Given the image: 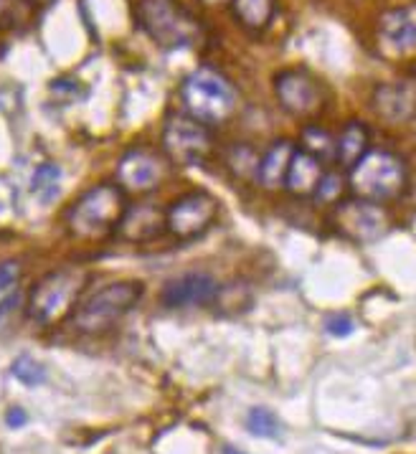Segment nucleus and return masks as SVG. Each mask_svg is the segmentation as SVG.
<instances>
[{"label":"nucleus","mask_w":416,"mask_h":454,"mask_svg":"<svg viewBox=\"0 0 416 454\" xmlns=\"http://www.w3.org/2000/svg\"><path fill=\"white\" fill-rule=\"evenodd\" d=\"M180 100L185 115L203 125H221L232 120L239 107L234 84L211 66H198L180 84Z\"/></svg>","instance_id":"nucleus-1"},{"label":"nucleus","mask_w":416,"mask_h":454,"mask_svg":"<svg viewBox=\"0 0 416 454\" xmlns=\"http://www.w3.org/2000/svg\"><path fill=\"white\" fill-rule=\"evenodd\" d=\"M125 213H128V206H125L122 188L102 183L81 193L71 204L66 213V226L76 239H104L120 226Z\"/></svg>","instance_id":"nucleus-2"},{"label":"nucleus","mask_w":416,"mask_h":454,"mask_svg":"<svg viewBox=\"0 0 416 454\" xmlns=\"http://www.w3.org/2000/svg\"><path fill=\"white\" fill-rule=\"evenodd\" d=\"M348 183L355 199L373 201V204L393 201L406 188V165L399 155L388 150H368L350 168Z\"/></svg>","instance_id":"nucleus-3"},{"label":"nucleus","mask_w":416,"mask_h":454,"mask_svg":"<svg viewBox=\"0 0 416 454\" xmlns=\"http://www.w3.org/2000/svg\"><path fill=\"white\" fill-rule=\"evenodd\" d=\"M87 285L89 272L81 267H61L56 272H48L31 292L28 317L38 325L61 320L64 315H69Z\"/></svg>","instance_id":"nucleus-4"},{"label":"nucleus","mask_w":416,"mask_h":454,"mask_svg":"<svg viewBox=\"0 0 416 454\" xmlns=\"http://www.w3.org/2000/svg\"><path fill=\"white\" fill-rule=\"evenodd\" d=\"M137 23L160 48H188L201 38L198 21L175 0H140Z\"/></svg>","instance_id":"nucleus-5"},{"label":"nucleus","mask_w":416,"mask_h":454,"mask_svg":"<svg viewBox=\"0 0 416 454\" xmlns=\"http://www.w3.org/2000/svg\"><path fill=\"white\" fill-rule=\"evenodd\" d=\"M142 297V285L140 282H115L94 295H89L79 307L74 310V327L87 335H97V332L110 330L115 322H120L130 310L137 305Z\"/></svg>","instance_id":"nucleus-6"},{"label":"nucleus","mask_w":416,"mask_h":454,"mask_svg":"<svg viewBox=\"0 0 416 454\" xmlns=\"http://www.w3.org/2000/svg\"><path fill=\"white\" fill-rule=\"evenodd\" d=\"M162 147L173 163L196 168L208 160L214 140L206 125L193 120L191 115H170L162 127Z\"/></svg>","instance_id":"nucleus-7"},{"label":"nucleus","mask_w":416,"mask_h":454,"mask_svg":"<svg viewBox=\"0 0 416 454\" xmlns=\"http://www.w3.org/2000/svg\"><path fill=\"white\" fill-rule=\"evenodd\" d=\"M333 223L350 241L370 244V241H378L388 231L391 218L381 208V204H373V201L365 199H350L336 206Z\"/></svg>","instance_id":"nucleus-8"},{"label":"nucleus","mask_w":416,"mask_h":454,"mask_svg":"<svg viewBox=\"0 0 416 454\" xmlns=\"http://www.w3.org/2000/svg\"><path fill=\"white\" fill-rule=\"evenodd\" d=\"M219 201L206 191H191L180 196L165 211V228L178 239H193L214 223Z\"/></svg>","instance_id":"nucleus-9"},{"label":"nucleus","mask_w":416,"mask_h":454,"mask_svg":"<svg viewBox=\"0 0 416 454\" xmlns=\"http://www.w3.org/2000/svg\"><path fill=\"white\" fill-rule=\"evenodd\" d=\"M274 92H277L279 105L295 117L315 115V112H320V107L325 102L320 82L305 69L279 71L274 76Z\"/></svg>","instance_id":"nucleus-10"},{"label":"nucleus","mask_w":416,"mask_h":454,"mask_svg":"<svg viewBox=\"0 0 416 454\" xmlns=\"http://www.w3.org/2000/svg\"><path fill=\"white\" fill-rule=\"evenodd\" d=\"M168 173V165L147 147H132L117 163V186L130 193H147L157 188Z\"/></svg>","instance_id":"nucleus-11"},{"label":"nucleus","mask_w":416,"mask_h":454,"mask_svg":"<svg viewBox=\"0 0 416 454\" xmlns=\"http://www.w3.org/2000/svg\"><path fill=\"white\" fill-rule=\"evenodd\" d=\"M378 46L393 58L416 53V6H399L383 13L378 21Z\"/></svg>","instance_id":"nucleus-12"},{"label":"nucleus","mask_w":416,"mask_h":454,"mask_svg":"<svg viewBox=\"0 0 416 454\" xmlns=\"http://www.w3.org/2000/svg\"><path fill=\"white\" fill-rule=\"evenodd\" d=\"M219 297V285L208 272H185L170 280L162 290L165 307H203Z\"/></svg>","instance_id":"nucleus-13"},{"label":"nucleus","mask_w":416,"mask_h":454,"mask_svg":"<svg viewBox=\"0 0 416 454\" xmlns=\"http://www.w3.org/2000/svg\"><path fill=\"white\" fill-rule=\"evenodd\" d=\"M373 112L386 122H406L416 112V84L411 82H393L381 84L373 92Z\"/></svg>","instance_id":"nucleus-14"},{"label":"nucleus","mask_w":416,"mask_h":454,"mask_svg":"<svg viewBox=\"0 0 416 454\" xmlns=\"http://www.w3.org/2000/svg\"><path fill=\"white\" fill-rule=\"evenodd\" d=\"M162 228H165V213H160L155 206L142 204L135 206V208H128V213H125L122 223L117 226V231H120V236L125 241L140 244V241L155 239Z\"/></svg>","instance_id":"nucleus-15"},{"label":"nucleus","mask_w":416,"mask_h":454,"mask_svg":"<svg viewBox=\"0 0 416 454\" xmlns=\"http://www.w3.org/2000/svg\"><path fill=\"white\" fill-rule=\"evenodd\" d=\"M323 160H318L315 155H310L307 150H297L292 155L289 163L287 178H284V188L292 196H312L318 191L320 181H323Z\"/></svg>","instance_id":"nucleus-16"},{"label":"nucleus","mask_w":416,"mask_h":454,"mask_svg":"<svg viewBox=\"0 0 416 454\" xmlns=\"http://www.w3.org/2000/svg\"><path fill=\"white\" fill-rule=\"evenodd\" d=\"M295 152H297L295 145H292L289 140L274 142V145L264 152V157L259 160V168H256V183H259L261 188H266V191H277V188H282Z\"/></svg>","instance_id":"nucleus-17"},{"label":"nucleus","mask_w":416,"mask_h":454,"mask_svg":"<svg viewBox=\"0 0 416 454\" xmlns=\"http://www.w3.org/2000/svg\"><path fill=\"white\" fill-rule=\"evenodd\" d=\"M368 152V130L363 122H348L345 130L338 137L336 145V160L343 168H353L360 157Z\"/></svg>","instance_id":"nucleus-18"},{"label":"nucleus","mask_w":416,"mask_h":454,"mask_svg":"<svg viewBox=\"0 0 416 454\" xmlns=\"http://www.w3.org/2000/svg\"><path fill=\"white\" fill-rule=\"evenodd\" d=\"M232 11L244 28L259 31L269 26L274 11H277V3L274 0H232Z\"/></svg>","instance_id":"nucleus-19"},{"label":"nucleus","mask_w":416,"mask_h":454,"mask_svg":"<svg viewBox=\"0 0 416 454\" xmlns=\"http://www.w3.org/2000/svg\"><path fill=\"white\" fill-rule=\"evenodd\" d=\"M18 285H21V264L8 259L0 262V320L18 300Z\"/></svg>","instance_id":"nucleus-20"},{"label":"nucleus","mask_w":416,"mask_h":454,"mask_svg":"<svg viewBox=\"0 0 416 454\" xmlns=\"http://www.w3.org/2000/svg\"><path fill=\"white\" fill-rule=\"evenodd\" d=\"M58 181H61V170L53 163H43L36 168L33 181H31V193L41 204H48L51 199H56L58 193Z\"/></svg>","instance_id":"nucleus-21"},{"label":"nucleus","mask_w":416,"mask_h":454,"mask_svg":"<svg viewBox=\"0 0 416 454\" xmlns=\"http://www.w3.org/2000/svg\"><path fill=\"white\" fill-rule=\"evenodd\" d=\"M302 145L310 155H315L318 160H336V145L338 140H333V134L325 132L320 127H307L302 132Z\"/></svg>","instance_id":"nucleus-22"},{"label":"nucleus","mask_w":416,"mask_h":454,"mask_svg":"<svg viewBox=\"0 0 416 454\" xmlns=\"http://www.w3.org/2000/svg\"><path fill=\"white\" fill-rule=\"evenodd\" d=\"M246 429L254 434V437H264V439H274L279 437V429H282V424H279V419L274 416L269 408H251L246 416Z\"/></svg>","instance_id":"nucleus-23"},{"label":"nucleus","mask_w":416,"mask_h":454,"mask_svg":"<svg viewBox=\"0 0 416 454\" xmlns=\"http://www.w3.org/2000/svg\"><path fill=\"white\" fill-rule=\"evenodd\" d=\"M11 373L24 386H28V389H36V386H41L46 381V368L41 366L36 358H31V355H18L11 366Z\"/></svg>","instance_id":"nucleus-24"},{"label":"nucleus","mask_w":416,"mask_h":454,"mask_svg":"<svg viewBox=\"0 0 416 454\" xmlns=\"http://www.w3.org/2000/svg\"><path fill=\"white\" fill-rule=\"evenodd\" d=\"M318 204H336L338 199L343 196V178L338 173H325L323 181H320L318 191L312 193Z\"/></svg>","instance_id":"nucleus-25"},{"label":"nucleus","mask_w":416,"mask_h":454,"mask_svg":"<svg viewBox=\"0 0 416 454\" xmlns=\"http://www.w3.org/2000/svg\"><path fill=\"white\" fill-rule=\"evenodd\" d=\"M232 168H234V173H239V175L254 173V178H256L259 157H256V152L251 150L249 145H236V147H234V152H232Z\"/></svg>","instance_id":"nucleus-26"},{"label":"nucleus","mask_w":416,"mask_h":454,"mask_svg":"<svg viewBox=\"0 0 416 454\" xmlns=\"http://www.w3.org/2000/svg\"><path fill=\"white\" fill-rule=\"evenodd\" d=\"M325 330L330 335H336V338H345L353 332V317L348 312H333L328 315V320H325Z\"/></svg>","instance_id":"nucleus-27"},{"label":"nucleus","mask_w":416,"mask_h":454,"mask_svg":"<svg viewBox=\"0 0 416 454\" xmlns=\"http://www.w3.org/2000/svg\"><path fill=\"white\" fill-rule=\"evenodd\" d=\"M18 21V0H0V26H13Z\"/></svg>","instance_id":"nucleus-28"},{"label":"nucleus","mask_w":416,"mask_h":454,"mask_svg":"<svg viewBox=\"0 0 416 454\" xmlns=\"http://www.w3.org/2000/svg\"><path fill=\"white\" fill-rule=\"evenodd\" d=\"M26 421H28V416H26L24 408H18V406L8 408V413H6V424L11 426V429H21V426H26Z\"/></svg>","instance_id":"nucleus-29"},{"label":"nucleus","mask_w":416,"mask_h":454,"mask_svg":"<svg viewBox=\"0 0 416 454\" xmlns=\"http://www.w3.org/2000/svg\"><path fill=\"white\" fill-rule=\"evenodd\" d=\"M221 454H246V452H239V449H234V447H229V444H226V447L221 449Z\"/></svg>","instance_id":"nucleus-30"},{"label":"nucleus","mask_w":416,"mask_h":454,"mask_svg":"<svg viewBox=\"0 0 416 454\" xmlns=\"http://www.w3.org/2000/svg\"><path fill=\"white\" fill-rule=\"evenodd\" d=\"M24 3H33V6H48V3H53V0H24Z\"/></svg>","instance_id":"nucleus-31"},{"label":"nucleus","mask_w":416,"mask_h":454,"mask_svg":"<svg viewBox=\"0 0 416 454\" xmlns=\"http://www.w3.org/2000/svg\"><path fill=\"white\" fill-rule=\"evenodd\" d=\"M206 3H224V0H206Z\"/></svg>","instance_id":"nucleus-32"}]
</instances>
